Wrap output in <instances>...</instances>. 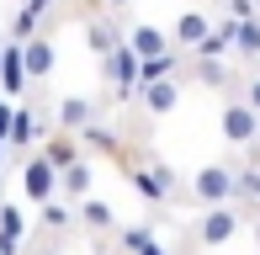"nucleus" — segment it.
<instances>
[{
  "label": "nucleus",
  "instance_id": "nucleus-1",
  "mask_svg": "<svg viewBox=\"0 0 260 255\" xmlns=\"http://www.w3.org/2000/svg\"><path fill=\"white\" fill-rule=\"evenodd\" d=\"M260 213V207L250 202H223V207H202V213L186 224V239L191 245H202V250H223V245H234V239L244 234V224Z\"/></svg>",
  "mask_w": 260,
  "mask_h": 255
},
{
  "label": "nucleus",
  "instance_id": "nucleus-2",
  "mask_svg": "<svg viewBox=\"0 0 260 255\" xmlns=\"http://www.w3.org/2000/svg\"><path fill=\"white\" fill-rule=\"evenodd\" d=\"M186 197H191L197 207L239 202V165H229V160H212V165L191 170V181H186Z\"/></svg>",
  "mask_w": 260,
  "mask_h": 255
},
{
  "label": "nucleus",
  "instance_id": "nucleus-3",
  "mask_svg": "<svg viewBox=\"0 0 260 255\" xmlns=\"http://www.w3.org/2000/svg\"><path fill=\"white\" fill-rule=\"evenodd\" d=\"M218 133H223V144H229V149H255V144H260V112L239 96V90L223 96V107H218Z\"/></svg>",
  "mask_w": 260,
  "mask_h": 255
},
{
  "label": "nucleus",
  "instance_id": "nucleus-4",
  "mask_svg": "<svg viewBox=\"0 0 260 255\" xmlns=\"http://www.w3.org/2000/svg\"><path fill=\"white\" fill-rule=\"evenodd\" d=\"M58 181H64V176H58V165H53V160H43L38 149L21 160V197H27L32 207L53 202V197H58Z\"/></svg>",
  "mask_w": 260,
  "mask_h": 255
},
{
  "label": "nucleus",
  "instance_id": "nucleus-5",
  "mask_svg": "<svg viewBox=\"0 0 260 255\" xmlns=\"http://www.w3.org/2000/svg\"><path fill=\"white\" fill-rule=\"evenodd\" d=\"M80 229V207L64 202V197H53V202L38 207V224H32V239H64Z\"/></svg>",
  "mask_w": 260,
  "mask_h": 255
},
{
  "label": "nucleus",
  "instance_id": "nucleus-6",
  "mask_svg": "<svg viewBox=\"0 0 260 255\" xmlns=\"http://www.w3.org/2000/svg\"><path fill=\"white\" fill-rule=\"evenodd\" d=\"M101 107H106V96H58L53 101V128L80 133V128L101 122Z\"/></svg>",
  "mask_w": 260,
  "mask_h": 255
},
{
  "label": "nucleus",
  "instance_id": "nucleus-7",
  "mask_svg": "<svg viewBox=\"0 0 260 255\" xmlns=\"http://www.w3.org/2000/svg\"><path fill=\"white\" fill-rule=\"evenodd\" d=\"M212 27H218V21H212L202 6H186L181 16L170 21V38H175V48H181V53H197V48L212 38Z\"/></svg>",
  "mask_w": 260,
  "mask_h": 255
},
{
  "label": "nucleus",
  "instance_id": "nucleus-8",
  "mask_svg": "<svg viewBox=\"0 0 260 255\" xmlns=\"http://www.w3.org/2000/svg\"><path fill=\"white\" fill-rule=\"evenodd\" d=\"M21 64H27V80H32V85L53 80V69H58V43H53L48 27H43L32 43H21Z\"/></svg>",
  "mask_w": 260,
  "mask_h": 255
},
{
  "label": "nucleus",
  "instance_id": "nucleus-9",
  "mask_svg": "<svg viewBox=\"0 0 260 255\" xmlns=\"http://www.w3.org/2000/svg\"><path fill=\"white\" fill-rule=\"evenodd\" d=\"M186 96V80L170 75V80H149L144 90H138V107H144V117H170L175 107H181Z\"/></svg>",
  "mask_w": 260,
  "mask_h": 255
},
{
  "label": "nucleus",
  "instance_id": "nucleus-10",
  "mask_svg": "<svg viewBox=\"0 0 260 255\" xmlns=\"http://www.w3.org/2000/svg\"><path fill=\"white\" fill-rule=\"evenodd\" d=\"M58 176H64V181H58V197H64V202H85V197H96V165H90V154H80L75 160V165H69V170H58Z\"/></svg>",
  "mask_w": 260,
  "mask_h": 255
},
{
  "label": "nucleus",
  "instance_id": "nucleus-11",
  "mask_svg": "<svg viewBox=\"0 0 260 255\" xmlns=\"http://www.w3.org/2000/svg\"><path fill=\"white\" fill-rule=\"evenodd\" d=\"M127 48H133L138 59H159V53L175 48V38L165 27H154V21H133V27H127Z\"/></svg>",
  "mask_w": 260,
  "mask_h": 255
},
{
  "label": "nucleus",
  "instance_id": "nucleus-12",
  "mask_svg": "<svg viewBox=\"0 0 260 255\" xmlns=\"http://www.w3.org/2000/svg\"><path fill=\"white\" fill-rule=\"evenodd\" d=\"M48 133H53V122H43L32 107H21V112H16V122H11V133H6V144H11V149H21V154H32V144H43Z\"/></svg>",
  "mask_w": 260,
  "mask_h": 255
},
{
  "label": "nucleus",
  "instance_id": "nucleus-13",
  "mask_svg": "<svg viewBox=\"0 0 260 255\" xmlns=\"http://www.w3.org/2000/svg\"><path fill=\"white\" fill-rule=\"evenodd\" d=\"M80 229H85L90 239H112L117 229V207L112 202H101V197H85V202H80Z\"/></svg>",
  "mask_w": 260,
  "mask_h": 255
},
{
  "label": "nucleus",
  "instance_id": "nucleus-14",
  "mask_svg": "<svg viewBox=\"0 0 260 255\" xmlns=\"http://www.w3.org/2000/svg\"><path fill=\"white\" fill-rule=\"evenodd\" d=\"M38 154H43V160H53L58 170H69L80 154H85V144H80V133H69V128H53V133L38 144Z\"/></svg>",
  "mask_w": 260,
  "mask_h": 255
},
{
  "label": "nucleus",
  "instance_id": "nucleus-15",
  "mask_svg": "<svg viewBox=\"0 0 260 255\" xmlns=\"http://www.w3.org/2000/svg\"><path fill=\"white\" fill-rule=\"evenodd\" d=\"M21 239H27V213H21L16 202H0V250L16 255Z\"/></svg>",
  "mask_w": 260,
  "mask_h": 255
},
{
  "label": "nucleus",
  "instance_id": "nucleus-16",
  "mask_svg": "<svg viewBox=\"0 0 260 255\" xmlns=\"http://www.w3.org/2000/svg\"><path fill=\"white\" fill-rule=\"evenodd\" d=\"M234 59L239 64H260V16L239 21V32H234Z\"/></svg>",
  "mask_w": 260,
  "mask_h": 255
},
{
  "label": "nucleus",
  "instance_id": "nucleus-17",
  "mask_svg": "<svg viewBox=\"0 0 260 255\" xmlns=\"http://www.w3.org/2000/svg\"><path fill=\"white\" fill-rule=\"evenodd\" d=\"M144 245H154V224H127V229H117V250H122V255H138Z\"/></svg>",
  "mask_w": 260,
  "mask_h": 255
},
{
  "label": "nucleus",
  "instance_id": "nucleus-18",
  "mask_svg": "<svg viewBox=\"0 0 260 255\" xmlns=\"http://www.w3.org/2000/svg\"><path fill=\"white\" fill-rule=\"evenodd\" d=\"M223 11H229L234 21H255L260 16V0H223Z\"/></svg>",
  "mask_w": 260,
  "mask_h": 255
},
{
  "label": "nucleus",
  "instance_id": "nucleus-19",
  "mask_svg": "<svg viewBox=\"0 0 260 255\" xmlns=\"http://www.w3.org/2000/svg\"><path fill=\"white\" fill-rule=\"evenodd\" d=\"M239 96H244V101H250V107L260 112V75H244V90H239Z\"/></svg>",
  "mask_w": 260,
  "mask_h": 255
},
{
  "label": "nucleus",
  "instance_id": "nucleus-20",
  "mask_svg": "<svg viewBox=\"0 0 260 255\" xmlns=\"http://www.w3.org/2000/svg\"><path fill=\"white\" fill-rule=\"evenodd\" d=\"M16 6H21V11H32V16H43V21H48V11H53V0H16Z\"/></svg>",
  "mask_w": 260,
  "mask_h": 255
},
{
  "label": "nucleus",
  "instance_id": "nucleus-21",
  "mask_svg": "<svg viewBox=\"0 0 260 255\" xmlns=\"http://www.w3.org/2000/svg\"><path fill=\"white\" fill-rule=\"evenodd\" d=\"M106 11H112V16H127V11H133V0H101Z\"/></svg>",
  "mask_w": 260,
  "mask_h": 255
},
{
  "label": "nucleus",
  "instance_id": "nucleus-22",
  "mask_svg": "<svg viewBox=\"0 0 260 255\" xmlns=\"http://www.w3.org/2000/svg\"><path fill=\"white\" fill-rule=\"evenodd\" d=\"M138 255H170V250H165L159 239H154V245H144V250H138Z\"/></svg>",
  "mask_w": 260,
  "mask_h": 255
},
{
  "label": "nucleus",
  "instance_id": "nucleus-23",
  "mask_svg": "<svg viewBox=\"0 0 260 255\" xmlns=\"http://www.w3.org/2000/svg\"><path fill=\"white\" fill-rule=\"evenodd\" d=\"M38 255H58V239H53V245H43V250H38Z\"/></svg>",
  "mask_w": 260,
  "mask_h": 255
},
{
  "label": "nucleus",
  "instance_id": "nucleus-24",
  "mask_svg": "<svg viewBox=\"0 0 260 255\" xmlns=\"http://www.w3.org/2000/svg\"><path fill=\"white\" fill-rule=\"evenodd\" d=\"M6 149H11V144H6V133H0V165H6Z\"/></svg>",
  "mask_w": 260,
  "mask_h": 255
},
{
  "label": "nucleus",
  "instance_id": "nucleus-25",
  "mask_svg": "<svg viewBox=\"0 0 260 255\" xmlns=\"http://www.w3.org/2000/svg\"><path fill=\"white\" fill-rule=\"evenodd\" d=\"M0 64H6V43H0Z\"/></svg>",
  "mask_w": 260,
  "mask_h": 255
},
{
  "label": "nucleus",
  "instance_id": "nucleus-26",
  "mask_svg": "<svg viewBox=\"0 0 260 255\" xmlns=\"http://www.w3.org/2000/svg\"><path fill=\"white\" fill-rule=\"evenodd\" d=\"M0 255H11V250H0Z\"/></svg>",
  "mask_w": 260,
  "mask_h": 255
},
{
  "label": "nucleus",
  "instance_id": "nucleus-27",
  "mask_svg": "<svg viewBox=\"0 0 260 255\" xmlns=\"http://www.w3.org/2000/svg\"><path fill=\"white\" fill-rule=\"evenodd\" d=\"M117 255H122V250H117Z\"/></svg>",
  "mask_w": 260,
  "mask_h": 255
}]
</instances>
